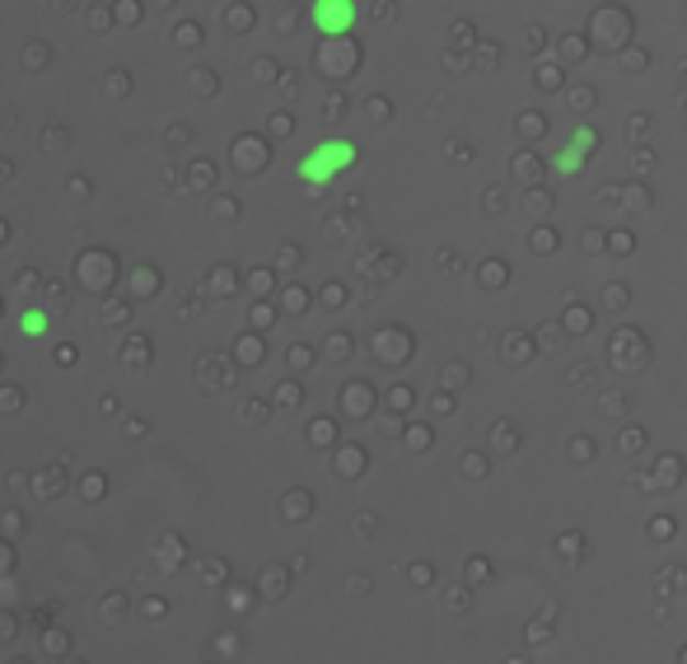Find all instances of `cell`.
I'll return each mask as SVG.
<instances>
[{
  "label": "cell",
  "instance_id": "obj_1",
  "mask_svg": "<svg viewBox=\"0 0 687 664\" xmlns=\"http://www.w3.org/2000/svg\"><path fill=\"white\" fill-rule=\"evenodd\" d=\"M351 164H356V145L351 141H323L300 159V178L313 182V188H323V182H332L342 169H351Z\"/></svg>",
  "mask_w": 687,
  "mask_h": 664
},
{
  "label": "cell",
  "instance_id": "obj_2",
  "mask_svg": "<svg viewBox=\"0 0 687 664\" xmlns=\"http://www.w3.org/2000/svg\"><path fill=\"white\" fill-rule=\"evenodd\" d=\"M309 24L328 33V38H337V33H351L356 24V0H313L309 5Z\"/></svg>",
  "mask_w": 687,
  "mask_h": 664
},
{
  "label": "cell",
  "instance_id": "obj_3",
  "mask_svg": "<svg viewBox=\"0 0 687 664\" xmlns=\"http://www.w3.org/2000/svg\"><path fill=\"white\" fill-rule=\"evenodd\" d=\"M589 141H594V132H580V136H575V151H566L562 159H556V169H562V174H570V169H580V155L589 151Z\"/></svg>",
  "mask_w": 687,
  "mask_h": 664
},
{
  "label": "cell",
  "instance_id": "obj_4",
  "mask_svg": "<svg viewBox=\"0 0 687 664\" xmlns=\"http://www.w3.org/2000/svg\"><path fill=\"white\" fill-rule=\"evenodd\" d=\"M43 323H47V319H43V313H38V309H33V313H24V328L33 332V337H38V332H43Z\"/></svg>",
  "mask_w": 687,
  "mask_h": 664
}]
</instances>
